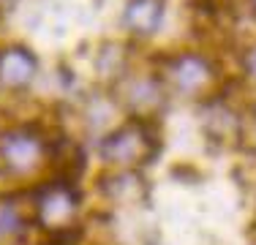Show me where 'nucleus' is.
Segmentation results:
<instances>
[{
	"label": "nucleus",
	"mask_w": 256,
	"mask_h": 245,
	"mask_svg": "<svg viewBox=\"0 0 256 245\" xmlns=\"http://www.w3.org/2000/svg\"><path fill=\"white\" fill-rule=\"evenodd\" d=\"M76 207H79V196L74 191V182L54 180L36 191L33 216L41 229H46L50 234H60V232L74 229Z\"/></svg>",
	"instance_id": "f03ea898"
},
{
	"label": "nucleus",
	"mask_w": 256,
	"mask_h": 245,
	"mask_svg": "<svg viewBox=\"0 0 256 245\" xmlns=\"http://www.w3.org/2000/svg\"><path fill=\"white\" fill-rule=\"evenodd\" d=\"M46 156V147L41 136L30 131H8L0 139V164L11 174H30L41 166Z\"/></svg>",
	"instance_id": "7ed1b4c3"
},
{
	"label": "nucleus",
	"mask_w": 256,
	"mask_h": 245,
	"mask_svg": "<svg viewBox=\"0 0 256 245\" xmlns=\"http://www.w3.org/2000/svg\"><path fill=\"white\" fill-rule=\"evenodd\" d=\"M254 6H256V0H254Z\"/></svg>",
	"instance_id": "6e6552de"
},
{
	"label": "nucleus",
	"mask_w": 256,
	"mask_h": 245,
	"mask_svg": "<svg viewBox=\"0 0 256 245\" xmlns=\"http://www.w3.org/2000/svg\"><path fill=\"white\" fill-rule=\"evenodd\" d=\"M169 76L174 79V84H178L180 90H186V93H191V90H196L199 84L207 79V63L202 58H194V54H186V58H178L172 63V68H169Z\"/></svg>",
	"instance_id": "423d86ee"
},
{
	"label": "nucleus",
	"mask_w": 256,
	"mask_h": 245,
	"mask_svg": "<svg viewBox=\"0 0 256 245\" xmlns=\"http://www.w3.org/2000/svg\"><path fill=\"white\" fill-rule=\"evenodd\" d=\"M161 0H131L126 6V24L139 36H150L161 22Z\"/></svg>",
	"instance_id": "39448f33"
},
{
	"label": "nucleus",
	"mask_w": 256,
	"mask_h": 245,
	"mask_svg": "<svg viewBox=\"0 0 256 245\" xmlns=\"http://www.w3.org/2000/svg\"><path fill=\"white\" fill-rule=\"evenodd\" d=\"M156 150H158L156 131L144 118L126 122L123 128L112 131L101 142V158L106 164H114V166H131V164L148 161V158L156 156Z\"/></svg>",
	"instance_id": "f257e3e1"
},
{
	"label": "nucleus",
	"mask_w": 256,
	"mask_h": 245,
	"mask_svg": "<svg viewBox=\"0 0 256 245\" xmlns=\"http://www.w3.org/2000/svg\"><path fill=\"white\" fill-rule=\"evenodd\" d=\"M36 74V58L33 52L22 46L0 49V84L8 90H20L33 79Z\"/></svg>",
	"instance_id": "20e7f679"
},
{
	"label": "nucleus",
	"mask_w": 256,
	"mask_h": 245,
	"mask_svg": "<svg viewBox=\"0 0 256 245\" xmlns=\"http://www.w3.org/2000/svg\"><path fill=\"white\" fill-rule=\"evenodd\" d=\"M25 232V212L16 202L0 199V242H14Z\"/></svg>",
	"instance_id": "0eeeda50"
}]
</instances>
